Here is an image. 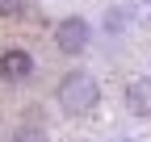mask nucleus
Masks as SVG:
<instances>
[{
    "label": "nucleus",
    "mask_w": 151,
    "mask_h": 142,
    "mask_svg": "<svg viewBox=\"0 0 151 142\" xmlns=\"http://www.w3.org/2000/svg\"><path fill=\"white\" fill-rule=\"evenodd\" d=\"M25 13V0H0V17H21Z\"/></svg>",
    "instance_id": "6"
},
{
    "label": "nucleus",
    "mask_w": 151,
    "mask_h": 142,
    "mask_svg": "<svg viewBox=\"0 0 151 142\" xmlns=\"http://www.w3.org/2000/svg\"><path fill=\"white\" fill-rule=\"evenodd\" d=\"M29 75H34V59H29V50L9 46L4 55H0V80H4V84H25Z\"/></svg>",
    "instance_id": "3"
},
{
    "label": "nucleus",
    "mask_w": 151,
    "mask_h": 142,
    "mask_svg": "<svg viewBox=\"0 0 151 142\" xmlns=\"http://www.w3.org/2000/svg\"><path fill=\"white\" fill-rule=\"evenodd\" d=\"M126 109L134 117H151V80H130L126 84Z\"/></svg>",
    "instance_id": "4"
},
{
    "label": "nucleus",
    "mask_w": 151,
    "mask_h": 142,
    "mask_svg": "<svg viewBox=\"0 0 151 142\" xmlns=\"http://www.w3.org/2000/svg\"><path fill=\"white\" fill-rule=\"evenodd\" d=\"M9 142H50V138H46V130H42V126H17Z\"/></svg>",
    "instance_id": "5"
},
{
    "label": "nucleus",
    "mask_w": 151,
    "mask_h": 142,
    "mask_svg": "<svg viewBox=\"0 0 151 142\" xmlns=\"http://www.w3.org/2000/svg\"><path fill=\"white\" fill-rule=\"evenodd\" d=\"M88 42H92V25L84 17H63L55 25V46L63 55H80V50H88Z\"/></svg>",
    "instance_id": "2"
},
{
    "label": "nucleus",
    "mask_w": 151,
    "mask_h": 142,
    "mask_svg": "<svg viewBox=\"0 0 151 142\" xmlns=\"http://www.w3.org/2000/svg\"><path fill=\"white\" fill-rule=\"evenodd\" d=\"M55 100H59V109L71 113V117H84L101 104V84L88 75V71H67L55 88Z\"/></svg>",
    "instance_id": "1"
}]
</instances>
